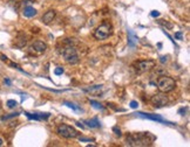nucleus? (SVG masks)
<instances>
[{
    "mask_svg": "<svg viewBox=\"0 0 190 147\" xmlns=\"http://www.w3.org/2000/svg\"><path fill=\"white\" fill-rule=\"evenodd\" d=\"M65 105H67L68 108H71V109H73V110H80L76 105L73 104V103H71V102H65Z\"/></svg>",
    "mask_w": 190,
    "mask_h": 147,
    "instance_id": "obj_20",
    "label": "nucleus"
},
{
    "mask_svg": "<svg viewBox=\"0 0 190 147\" xmlns=\"http://www.w3.org/2000/svg\"><path fill=\"white\" fill-rule=\"evenodd\" d=\"M113 33V26L109 22L105 21L94 30V38L96 40H106Z\"/></svg>",
    "mask_w": 190,
    "mask_h": 147,
    "instance_id": "obj_4",
    "label": "nucleus"
},
{
    "mask_svg": "<svg viewBox=\"0 0 190 147\" xmlns=\"http://www.w3.org/2000/svg\"><path fill=\"white\" fill-rule=\"evenodd\" d=\"M63 71H65V70H63L62 67H58V68L55 69V71H54V72H55V75H58V76H59V75H62Z\"/></svg>",
    "mask_w": 190,
    "mask_h": 147,
    "instance_id": "obj_23",
    "label": "nucleus"
},
{
    "mask_svg": "<svg viewBox=\"0 0 190 147\" xmlns=\"http://www.w3.org/2000/svg\"><path fill=\"white\" fill-rule=\"evenodd\" d=\"M19 116V112H14V113H10L7 116H2L1 117V120H8V119H12V118H15Z\"/></svg>",
    "mask_w": 190,
    "mask_h": 147,
    "instance_id": "obj_16",
    "label": "nucleus"
},
{
    "mask_svg": "<svg viewBox=\"0 0 190 147\" xmlns=\"http://www.w3.org/2000/svg\"><path fill=\"white\" fill-rule=\"evenodd\" d=\"M137 106H139V103H137L136 100H132V102H130V108H133V109H136Z\"/></svg>",
    "mask_w": 190,
    "mask_h": 147,
    "instance_id": "obj_25",
    "label": "nucleus"
},
{
    "mask_svg": "<svg viewBox=\"0 0 190 147\" xmlns=\"http://www.w3.org/2000/svg\"><path fill=\"white\" fill-rule=\"evenodd\" d=\"M168 61V56H162L161 57V62L162 63H164V62Z\"/></svg>",
    "mask_w": 190,
    "mask_h": 147,
    "instance_id": "obj_30",
    "label": "nucleus"
},
{
    "mask_svg": "<svg viewBox=\"0 0 190 147\" xmlns=\"http://www.w3.org/2000/svg\"><path fill=\"white\" fill-rule=\"evenodd\" d=\"M2 144H4V140H2V139H1V138H0V146H1V145H2Z\"/></svg>",
    "mask_w": 190,
    "mask_h": 147,
    "instance_id": "obj_33",
    "label": "nucleus"
},
{
    "mask_svg": "<svg viewBox=\"0 0 190 147\" xmlns=\"http://www.w3.org/2000/svg\"><path fill=\"white\" fill-rule=\"evenodd\" d=\"M113 131H114V133H115V136H117V137H121L122 133H121V130L117 127V126H114L113 127Z\"/></svg>",
    "mask_w": 190,
    "mask_h": 147,
    "instance_id": "obj_21",
    "label": "nucleus"
},
{
    "mask_svg": "<svg viewBox=\"0 0 190 147\" xmlns=\"http://www.w3.org/2000/svg\"><path fill=\"white\" fill-rule=\"evenodd\" d=\"M31 48H32L34 52L41 54V53L46 52V49H47V44H46L45 42H42V41H35V42H33V44H32V47Z\"/></svg>",
    "mask_w": 190,
    "mask_h": 147,
    "instance_id": "obj_10",
    "label": "nucleus"
},
{
    "mask_svg": "<svg viewBox=\"0 0 190 147\" xmlns=\"http://www.w3.org/2000/svg\"><path fill=\"white\" fill-rule=\"evenodd\" d=\"M0 110H1V106H0Z\"/></svg>",
    "mask_w": 190,
    "mask_h": 147,
    "instance_id": "obj_34",
    "label": "nucleus"
},
{
    "mask_svg": "<svg viewBox=\"0 0 190 147\" xmlns=\"http://www.w3.org/2000/svg\"><path fill=\"white\" fill-rule=\"evenodd\" d=\"M85 123L87 124L88 127L90 128H96V127H100L101 126V124H100V122H99L98 117H94V118L92 119H88V120H86Z\"/></svg>",
    "mask_w": 190,
    "mask_h": 147,
    "instance_id": "obj_14",
    "label": "nucleus"
},
{
    "mask_svg": "<svg viewBox=\"0 0 190 147\" xmlns=\"http://www.w3.org/2000/svg\"><path fill=\"white\" fill-rule=\"evenodd\" d=\"M175 39H177V40H182V39H183V34H182V32H177V33H175Z\"/></svg>",
    "mask_w": 190,
    "mask_h": 147,
    "instance_id": "obj_24",
    "label": "nucleus"
},
{
    "mask_svg": "<svg viewBox=\"0 0 190 147\" xmlns=\"http://www.w3.org/2000/svg\"><path fill=\"white\" fill-rule=\"evenodd\" d=\"M156 67V62L154 60H142V61H136L133 63L132 68L135 70L137 75H141L144 72L153 70Z\"/></svg>",
    "mask_w": 190,
    "mask_h": 147,
    "instance_id": "obj_2",
    "label": "nucleus"
},
{
    "mask_svg": "<svg viewBox=\"0 0 190 147\" xmlns=\"http://www.w3.org/2000/svg\"><path fill=\"white\" fill-rule=\"evenodd\" d=\"M103 90V85H94V86H90V88H88V89H85L86 92L88 94H90L93 96H99Z\"/></svg>",
    "mask_w": 190,
    "mask_h": 147,
    "instance_id": "obj_12",
    "label": "nucleus"
},
{
    "mask_svg": "<svg viewBox=\"0 0 190 147\" xmlns=\"http://www.w3.org/2000/svg\"><path fill=\"white\" fill-rule=\"evenodd\" d=\"M37 10H35L34 7H32V6H27V7H25L24 11H22V14H24V16H26V18H33V16H35L37 15Z\"/></svg>",
    "mask_w": 190,
    "mask_h": 147,
    "instance_id": "obj_13",
    "label": "nucleus"
},
{
    "mask_svg": "<svg viewBox=\"0 0 190 147\" xmlns=\"http://www.w3.org/2000/svg\"><path fill=\"white\" fill-rule=\"evenodd\" d=\"M160 24H161L162 26H166L167 28H169V29L173 28V25L169 24V22H167V21H164V20H161V21H160Z\"/></svg>",
    "mask_w": 190,
    "mask_h": 147,
    "instance_id": "obj_22",
    "label": "nucleus"
},
{
    "mask_svg": "<svg viewBox=\"0 0 190 147\" xmlns=\"http://www.w3.org/2000/svg\"><path fill=\"white\" fill-rule=\"evenodd\" d=\"M62 57L68 64H76V63L80 61L78 50H76L75 47H73V46H68V47L63 48Z\"/></svg>",
    "mask_w": 190,
    "mask_h": 147,
    "instance_id": "obj_6",
    "label": "nucleus"
},
{
    "mask_svg": "<svg viewBox=\"0 0 190 147\" xmlns=\"http://www.w3.org/2000/svg\"><path fill=\"white\" fill-rule=\"evenodd\" d=\"M55 15H56V12H55L54 10L47 11V12L42 15V22H44V24H46V25H49L54 20Z\"/></svg>",
    "mask_w": 190,
    "mask_h": 147,
    "instance_id": "obj_11",
    "label": "nucleus"
},
{
    "mask_svg": "<svg viewBox=\"0 0 190 147\" xmlns=\"http://www.w3.org/2000/svg\"><path fill=\"white\" fill-rule=\"evenodd\" d=\"M0 58H1V61H4V62H7V61H8L7 56H5V55H0Z\"/></svg>",
    "mask_w": 190,
    "mask_h": 147,
    "instance_id": "obj_27",
    "label": "nucleus"
},
{
    "mask_svg": "<svg viewBox=\"0 0 190 147\" xmlns=\"http://www.w3.org/2000/svg\"><path fill=\"white\" fill-rule=\"evenodd\" d=\"M128 36H129V38H128V40H129V41H128V42H129V46H130V47H134L135 43L137 42V36L133 33L130 29L128 30Z\"/></svg>",
    "mask_w": 190,
    "mask_h": 147,
    "instance_id": "obj_15",
    "label": "nucleus"
},
{
    "mask_svg": "<svg viewBox=\"0 0 190 147\" xmlns=\"http://www.w3.org/2000/svg\"><path fill=\"white\" fill-rule=\"evenodd\" d=\"M90 104L93 105V108H95V109H98V110H102L103 109V106L99 102H95V100H90Z\"/></svg>",
    "mask_w": 190,
    "mask_h": 147,
    "instance_id": "obj_18",
    "label": "nucleus"
},
{
    "mask_svg": "<svg viewBox=\"0 0 190 147\" xmlns=\"http://www.w3.org/2000/svg\"><path fill=\"white\" fill-rule=\"evenodd\" d=\"M137 116L140 117H143V118H148V119H151V120H155V122H158V123H166V124H173V123H169L167 122L166 119L158 116V114H151V113H143V112H137Z\"/></svg>",
    "mask_w": 190,
    "mask_h": 147,
    "instance_id": "obj_8",
    "label": "nucleus"
},
{
    "mask_svg": "<svg viewBox=\"0 0 190 147\" xmlns=\"http://www.w3.org/2000/svg\"><path fill=\"white\" fill-rule=\"evenodd\" d=\"M5 83L7 84V85H11V81L8 80V78H5Z\"/></svg>",
    "mask_w": 190,
    "mask_h": 147,
    "instance_id": "obj_31",
    "label": "nucleus"
},
{
    "mask_svg": "<svg viewBox=\"0 0 190 147\" xmlns=\"http://www.w3.org/2000/svg\"><path fill=\"white\" fill-rule=\"evenodd\" d=\"M150 103L153 104L154 108L160 109V108H163V106L168 105L169 98H168V96H167L164 92H161V91H160V94H155L154 96H151Z\"/></svg>",
    "mask_w": 190,
    "mask_h": 147,
    "instance_id": "obj_7",
    "label": "nucleus"
},
{
    "mask_svg": "<svg viewBox=\"0 0 190 147\" xmlns=\"http://www.w3.org/2000/svg\"><path fill=\"white\" fill-rule=\"evenodd\" d=\"M178 112H180V113H183V112H185V109H183V108H182V109H180V111H178Z\"/></svg>",
    "mask_w": 190,
    "mask_h": 147,
    "instance_id": "obj_32",
    "label": "nucleus"
},
{
    "mask_svg": "<svg viewBox=\"0 0 190 147\" xmlns=\"http://www.w3.org/2000/svg\"><path fill=\"white\" fill-rule=\"evenodd\" d=\"M56 133L60 137L66 138V139H74L79 137V131L73 126H69L67 124H61L56 128Z\"/></svg>",
    "mask_w": 190,
    "mask_h": 147,
    "instance_id": "obj_5",
    "label": "nucleus"
},
{
    "mask_svg": "<svg viewBox=\"0 0 190 147\" xmlns=\"http://www.w3.org/2000/svg\"><path fill=\"white\" fill-rule=\"evenodd\" d=\"M25 114L28 117L29 119H34V120H40V118H39V116L37 113H34V114H32V113H28V112H25Z\"/></svg>",
    "mask_w": 190,
    "mask_h": 147,
    "instance_id": "obj_19",
    "label": "nucleus"
},
{
    "mask_svg": "<svg viewBox=\"0 0 190 147\" xmlns=\"http://www.w3.org/2000/svg\"><path fill=\"white\" fill-rule=\"evenodd\" d=\"M176 88V82L174 78H171L169 76H161L157 80V89L161 92H170Z\"/></svg>",
    "mask_w": 190,
    "mask_h": 147,
    "instance_id": "obj_3",
    "label": "nucleus"
},
{
    "mask_svg": "<svg viewBox=\"0 0 190 147\" xmlns=\"http://www.w3.org/2000/svg\"><path fill=\"white\" fill-rule=\"evenodd\" d=\"M150 15L153 18H157V16H160V12H158V11H153L150 13Z\"/></svg>",
    "mask_w": 190,
    "mask_h": 147,
    "instance_id": "obj_26",
    "label": "nucleus"
},
{
    "mask_svg": "<svg viewBox=\"0 0 190 147\" xmlns=\"http://www.w3.org/2000/svg\"><path fill=\"white\" fill-rule=\"evenodd\" d=\"M26 44H27V36L20 32L14 40V46L17 48H24Z\"/></svg>",
    "mask_w": 190,
    "mask_h": 147,
    "instance_id": "obj_9",
    "label": "nucleus"
},
{
    "mask_svg": "<svg viewBox=\"0 0 190 147\" xmlns=\"http://www.w3.org/2000/svg\"><path fill=\"white\" fill-rule=\"evenodd\" d=\"M10 66H11V67H13V68H17V69H20L19 66H18V64H15L14 62H10Z\"/></svg>",
    "mask_w": 190,
    "mask_h": 147,
    "instance_id": "obj_28",
    "label": "nucleus"
},
{
    "mask_svg": "<svg viewBox=\"0 0 190 147\" xmlns=\"http://www.w3.org/2000/svg\"><path fill=\"white\" fill-rule=\"evenodd\" d=\"M156 140V137L150 132H137L130 133L126 138L128 146H150Z\"/></svg>",
    "mask_w": 190,
    "mask_h": 147,
    "instance_id": "obj_1",
    "label": "nucleus"
},
{
    "mask_svg": "<svg viewBox=\"0 0 190 147\" xmlns=\"http://www.w3.org/2000/svg\"><path fill=\"white\" fill-rule=\"evenodd\" d=\"M6 105H7V108H10V109H14V108H17V105H18V102L14 99H10L7 100Z\"/></svg>",
    "mask_w": 190,
    "mask_h": 147,
    "instance_id": "obj_17",
    "label": "nucleus"
},
{
    "mask_svg": "<svg viewBox=\"0 0 190 147\" xmlns=\"http://www.w3.org/2000/svg\"><path fill=\"white\" fill-rule=\"evenodd\" d=\"M81 141H92L93 139H89V138H80Z\"/></svg>",
    "mask_w": 190,
    "mask_h": 147,
    "instance_id": "obj_29",
    "label": "nucleus"
}]
</instances>
